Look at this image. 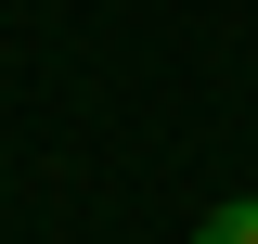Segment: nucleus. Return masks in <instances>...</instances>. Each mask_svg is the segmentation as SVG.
Here are the masks:
<instances>
[{"label":"nucleus","mask_w":258,"mask_h":244,"mask_svg":"<svg viewBox=\"0 0 258 244\" xmlns=\"http://www.w3.org/2000/svg\"><path fill=\"white\" fill-rule=\"evenodd\" d=\"M194 244H258V193H220V206L194 218Z\"/></svg>","instance_id":"f257e3e1"}]
</instances>
